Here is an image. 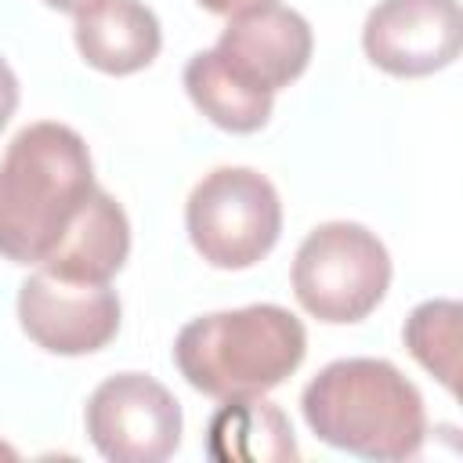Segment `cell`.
<instances>
[{
    "instance_id": "11",
    "label": "cell",
    "mask_w": 463,
    "mask_h": 463,
    "mask_svg": "<svg viewBox=\"0 0 463 463\" xmlns=\"http://www.w3.org/2000/svg\"><path fill=\"white\" fill-rule=\"evenodd\" d=\"M127 253L130 221L105 188H94V195L58 239V246L40 260V271L69 282H109L127 264Z\"/></svg>"
},
{
    "instance_id": "8",
    "label": "cell",
    "mask_w": 463,
    "mask_h": 463,
    "mask_svg": "<svg viewBox=\"0 0 463 463\" xmlns=\"http://www.w3.org/2000/svg\"><path fill=\"white\" fill-rule=\"evenodd\" d=\"M362 47L391 76H430L459 58V0H380L365 14Z\"/></svg>"
},
{
    "instance_id": "6",
    "label": "cell",
    "mask_w": 463,
    "mask_h": 463,
    "mask_svg": "<svg viewBox=\"0 0 463 463\" xmlns=\"http://www.w3.org/2000/svg\"><path fill=\"white\" fill-rule=\"evenodd\" d=\"M87 434L112 463H163L181 445L177 398L145 373H116L87 398Z\"/></svg>"
},
{
    "instance_id": "9",
    "label": "cell",
    "mask_w": 463,
    "mask_h": 463,
    "mask_svg": "<svg viewBox=\"0 0 463 463\" xmlns=\"http://www.w3.org/2000/svg\"><path fill=\"white\" fill-rule=\"evenodd\" d=\"M311 47L315 36L304 14L282 4H264L257 11L228 18L213 51L239 80L275 94L307 69Z\"/></svg>"
},
{
    "instance_id": "13",
    "label": "cell",
    "mask_w": 463,
    "mask_h": 463,
    "mask_svg": "<svg viewBox=\"0 0 463 463\" xmlns=\"http://www.w3.org/2000/svg\"><path fill=\"white\" fill-rule=\"evenodd\" d=\"M184 90H188L192 105L210 123H217L221 130H232V134L260 130L268 123V116H271V98H275V94L257 90L246 80H239L217 58V51H199V54L188 58Z\"/></svg>"
},
{
    "instance_id": "2",
    "label": "cell",
    "mask_w": 463,
    "mask_h": 463,
    "mask_svg": "<svg viewBox=\"0 0 463 463\" xmlns=\"http://www.w3.org/2000/svg\"><path fill=\"white\" fill-rule=\"evenodd\" d=\"M300 412L315 438L362 459H412L427 438L423 394L387 358L329 362L304 387Z\"/></svg>"
},
{
    "instance_id": "3",
    "label": "cell",
    "mask_w": 463,
    "mask_h": 463,
    "mask_svg": "<svg viewBox=\"0 0 463 463\" xmlns=\"http://www.w3.org/2000/svg\"><path fill=\"white\" fill-rule=\"evenodd\" d=\"M307 354L304 322L279 304H250L192 318L174 340L181 376L210 398L268 394Z\"/></svg>"
},
{
    "instance_id": "12",
    "label": "cell",
    "mask_w": 463,
    "mask_h": 463,
    "mask_svg": "<svg viewBox=\"0 0 463 463\" xmlns=\"http://www.w3.org/2000/svg\"><path fill=\"white\" fill-rule=\"evenodd\" d=\"M206 452L221 463H293L297 441L286 412L264 394L228 398L206 427Z\"/></svg>"
},
{
    "instance_id": "1",
    "label": "cell",
    "mask_w": 463,
    "mask_h": 463,
    "mask_svg": "<svg viewBox=\"0 0 463 463\" xmlns=\"http://www.w3.org/2000/svg\"><path fill=\"white\" fill-rule=\"evenodd\" d=\"M94 188L90 148L72 127H22L0 159V257L40 268Z\"/></svg>"
},
{
    "instance_id": "4",
    "label": "cell",
    "mask_w": 463,
    "mask_h": 463,
    "mask_svg": "<svg viewBox=\"0 0 463 463\" xmlns=\"http://www.w3.org/2000/svg\"><path fill=\"white\" fill-rule=\"evenodd\" d=\"M391 286L387 246L354 221H329L304 235L293 257V293L329 326L362 322Z\"/></svg>"
},
{
    "instance_id": "10",
    "label": "cell",
    "mask_w": 463,
    "mask_h": 463,
    "mask_svg": "<svg viewBox=\"0 0 463 463\" xmlns=\"http://www.w3.org/2000/svg\"><path fill=\"white\" fill-rule=\"evenodd\" d=\"M76 51L83 61L109 76H130L159 54L163 33L152 7L141 0H98L76 14Z\"/></svg>"
},
{
    "instance_id": "17",
    "label": "cell",
    "mask_w": 463,
    "mask_h": 463,
    "mask_svg": "<svg viewBox=\"0 0 463 463\" xmlns=\"http://www.w3.org/2000/svg\"><path fill=\"white\" fill-rule=\"evenodd\" d=\"M47 7H54V11H65V14H80V11H87L90 4H98V0H43Z\"/></svg>"
},
{
    "instance_id": "5",
    "label": "cell",
    "mask_w": 463,
    "mask_h": 463,
    "mask_svg": "<svg viewBox=\"0 0 463 463\" xmlns=\"http://www.w3.org/2000/svg\"><path fill=\"white\" fill-rule=\"evenodd\" d=\"M184 228L206 264L242 271L264 260L279 242L282 203L264 174L250 166H217L192 188Z\"/></svg>"
},
{
    "instance_id": "16",
    "label": "cell",
    "mask_w": 463,
    "mask_h": 463,
    "mask_svg": "<svg viewBox=\"0 0 463 463\" xmlns=\"http://www.w3.org/2000/svg\"><path fill=\"white\" fill-rule=\"evenodd\" d=\"M206 11H213V14H224V18H235V14H242V11H257V7H264V4H275V0H199Z\"/></svg>"
},
{
    "instance_id": "14",
    "label": "cell",
    "mask_w": 463,
    "mask_h": 463,
    "mask_svg": "<svg viewBox=\"0 0 463 463\" xmlns=\"http://www.w3.org/2000/svg\"><path fill=\"white\" fill-rule=\"evenodd\" d=\"M459 318L463 307L456 300H423L405 318V347L409 354L438 376V383L456 394L459 391Z\"/></svg>"
},
{
    "instance_id": "15",
    "label": "cell",
    "mask_w": 463,
    "mask_h": 463,
    "mask_svg": "<svg viewBox=\"0 0 463 463\" xmlns=\"http://www.w3.org/2000/svg\"><path fill=\"white\" fill-rule=\"evenodd\" d=\"M14 109H18V76H14V69L0 58V130H4L7 119L14 116Z\"/></svg>"
},
{
    "instance_id": "7",
    "label": "cell",
    "mask_w": 463,
    "mask_h": 463,
    "mask_svg": "<svg viewBox=\"0 0 463 463\" xmlns=\"http://www.w3.org/2000/svg\"><path fill=\"white\" fill-rule=\"evenodd\" d=\"M119 297L109 282H69L36 271L18 289L25 336L51 354H90L119 333Z\"/></svg>"
}]
</instances>
